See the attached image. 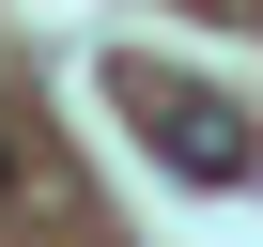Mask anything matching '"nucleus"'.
Returning <instances> with one entry per match:
<instances>
[{
    "label": "nucleus",
    "instance_id": "obj_1",
    "mask_svg": "<svg viewBox=\"0 0 263 247\" xmlns=\"http://www.w3.org/2000/svg\"><path fill=\"white\" fill-rule=\"evenodd\" d=\"M155 155H171V170H201V186H248V155H263V139H248V108H232V93H155Z\"/></svg>",
    "mask_w": 263,
    "mask_h": 247
}]
</instances>
